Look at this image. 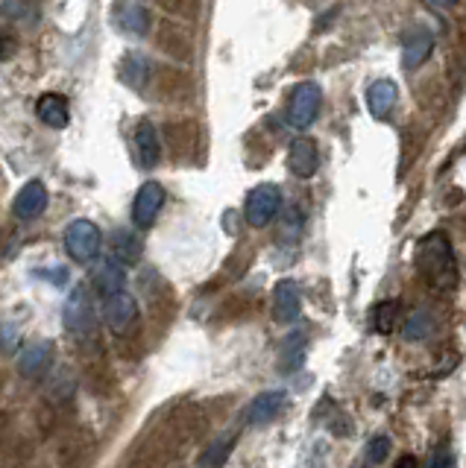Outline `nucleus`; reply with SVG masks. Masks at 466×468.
<instances>
[{"label":"nucleus","instance_id":"f257e3e1","mask_svg":"<svg viewBox=\"0 0 466 468\" xmlns=\"http://www.w3.org/2000/svg\"><path fill=\"white\" fill-rule=\"evenodd\" d=\"M417 270L426 284L437 293H449L458 284V261L446 234L431 231L417 243Z\"/></svg>","mask_w":466,"mask_h":468},{"label":"nucleus","instance_id":"f03ea898","mask_svg":"<svg viewBox=\"0 0 466 468\" xmlns=\"http://www.w3.org/2000/svg\"><path fill=\"white\" fill-rule=\"evenodd\" d=\"M282 211V188L273 182H264L258 188L250 190L247 202H243V217L252 229H264L270 226L276 214Z\"/></svg>","mask_w":466,"mask_h":468},{"label":"nucleus","instance_id":"7ed1b4c3","mask_svg":"<svg viewBox=\"0 0 466 468\" xmlns=\"http://www.w3.org/2000/svg\"><path fill=\"white\" fill-rule=\"evenodd\" d=\"M65 249L71 261L91 263L100 255V229L91 220H73L65 229Z\"/></svg>","mask_w":466,"mask_h":468},{"label":"nucleus","instance_id":"20e7f679","mask_svg":"<svg viewBox=\"0 0 466 468\" xmlns=\"http://www.w3.org/2000/svg\"><path fill=\"white\" fill-rule=\"evenodd\" d=\"M320 103H323V91L317 82H300L291 94L288 103V123L293 130H309L320 114Z\"/></svg>","mask_w":466,"mask_h":468},{"label":"nucleus","instance_id":"39448f33","mask_svg":"<svg viewBox=\"0 0 466 468\" xmlns=\"http://www.w3.org/2000/svg\"><path fill=\"white\" fill-rule=\"evenodd\" d=\"M103 319L112 328V334H132L139 325V302L130 293H114L103 302Z\"/></svg>","mask_w":466,"mask_h":468},{"label":"nucleus","instance_id":"423d86ee","mask_svg":"<svg viewBox=\"0 0 466 468\" xmlns=\"http://www.w3.org/2000/svg\"><path fill=\"white\" fill-rule=\"evenodd\" d=\"M162 205H165V188L158 182H144L132 202V222L139 229H150Z\"/></svg>","mask_w":466,"mask_h":468},{"label":"nucleus","instance_id":"0eeeda50","mask_svg":"<svg viewBox=\"0 0 466 468\" xmlns=\"http://www.w3.org/2000/svg\"><path fill=\"white\" fill-rule=\"evenodd\" d=\"M302 313V296H300V287L291 279H282L276 287H273V319L282 325H291L296 322Z\"/></svg>","mask_w":466,"mask_h":468},{"label":"nucleus","instance_id":"6e6552de","mask_svg":"<svg viewBox=\"0 0 466 468\" xmlns=\"http://www.w3.org/2000/svg\"><path fill=\"white\" fill-rule=\"evenodd\" d=\"M288 167L296 179H311L320 167V150L314 138H296L288 146Z\"/></svg>","mask_w":466,"mask_h":468},{"label":"nucleus","instance_id":"1a4fd4ad","mask_svg":"<svg viewBox=\"0 0 466 468\" xmlns=\"http://www.w3.org/2000/svg\"><path fill=\"white\" fill-rule=\"evenodd\" d=\"M65 325H68V331L77 334V337L91 334V328H94V311H91L89 293L82 290V287H77V290L68 296V302H65Z\"/></svg>","mask_w":466,"mask_h":468},{"label":"nucleus","instance_id":"9d476101","mask_svg":"<svg viewBox=\"0 0 466 468\" xmlns=\"http://www.w3.org/2000/svg\"><path fill=\"white\" fill-rule=\"evenodd\" d=\"M45 208H47V188H45V182H38V179H33V182H27L24 188H21L15 202H13L15 217L24 220V222L38 220L41 214H45Z\"/></svg>","mask_w":466,"mask_h":468},{"label":"nucleus","instance_id":"9b49d317","mask_svg":"<svg viewBox=\"0 0 466 468\" xmlns=\"http://www.w3.org/2000/svg\"><path fill=\"white\" fill-rule=\"evenodd\" d=\"M431 53H434V36L426 27H414L405 36V41H402V65H405V71H414L426 65Z\"/></svg>","mask_w":466,"mask_h":468},{"label":"nucleus","instance_id":"f8f14e48","mask_svg":"<svg viewBox=\"0 0 466 468\" xmlns=\"http://www.w3.org/2000/svg\"><path fill=\"white\" fill-rule=\"evenodd\" d=\"M112 15H114L118 29L126 36L141 38V36H147V29H150V9H147L144 4H114Z\"/></svg>","mask_w":466,"mask_h":468},{"label":"nucleus","instance_id":"ddd939ff","mask_svg":"<svg viewBox=\"0 0 466 468\" xmlns=\"http://www.w3.org/2000/svg\"><path fill=\"white\" fill-rule=\"evenodd\" d=\"M284 404H288V396H284L282 389H270V392H261V396H256L250 401L247 413H243V419H247V424H267L279 416V413L284 410Z\"/></svg>","mask_w":466,"mask_h":468},{"label":"nucleus","instance_id":"4468645a","mask_svg":"<svg viewBox=\"0 0 466 468\" xmlns=\"http://www.w3.org/2000/svg\"><path fill=\"white\" fill-rule=\"evenodd\" d=\"M396 100H399V88L394 79H376L367 88V109L376 121H387L390 112L396 109Z\"/></svg>","mask_w":466,"mask_h":468},{"label":"nucleus","instance_id":"2eb2a0df","mask_svg":"<svg viewBox=\"0 0 466 468\" xmlns=\"http://www.w3.org/2000/svg\"><path fill=\"white\" fill-rule=\"evenodd\" d=\"M50 360H53V343H47V339H38V343L27 346L24 351H21L18 372L24 378H38L41 372H47Z\"/></svg>","mask_w":466,"mask_h":468},{"label":"nucleus","instance_id":"dca6fc26","mask_svg":"<svg viewBox=\"0 0 466 468\" xmlns=\"http://www.w3.org/2000/svg\"><path fill=\"white\" fill-rule=\"evenodd\" d=\"M36 114H38L41 123L50 126V130H65L68 121H71L68 100L62 97V94H45V97H38Z\"/></svg>","mask_w":466,"mask_h":468},{"label":"nucleus","instance_id":"f3484780","mask_svg":"<svg viewBox=\"0 0 466 468\" xmlns=\"http://www.w3.org/2000/svg\"><path fill=\"white\" fill-rule=\"evenodd\" d=\"M135 150H139L141 167H156L158 164V158H162V141H158L156 123H150V121L139 123V130H135Z\"/></svg>","mask_w":466,"mask_h":468},{"label":"nucleus","instance_id":"a211bd4d","mask_svg":"<svg viewBox=\"0 0 466 468\" xmlns=\"http://www.w3.org/2000/svg\"><path fill=\"white\" fill-rule=\"evenodd\" d=\"M112 255L121 267H132L141 261V238L130 229H118L112 234Z\"/></svg>","mask_w":466,"mask_h":468},{"label":"nucleus","instance_id":"6ab92c4d","mask_svg":"<svg viewBox=\"0 0 466 468\" xmlns=\"http://www.w3.org/2000/svg\"><path fill=\"white\" fill-rule=\"evenodd\" d=\"M94 290L106 299L114 293H123V267L114 258L100 261V267L94 270Z\"/></svg>","mask_w":466,"mask_h":468},{"label":"nucleus","instance_id":"aec40b11","mask_svg":"<svg viewBox=\"0 0 466 468\" xmlns=\"http://www.w3.org/2000/svg\"><path fill=\"white\" fill-rule=\"evenodd\" d=\"M402 334H405V339H411V343H422V339H428L434 334L431 311H414V313H411L405 328H402Z\"/></svg>","mask_w":466,"mask_h":468},{"label":"nucleus","instance_id":"412c9836","mask_svg":"<svg viewBox=\"0 0 466 468\" xmlns=\"http://www.w3.org/2000/svg\"><path fill=\"white\" fill-rule=\"evenodd\" d=\"M232 448H235V436H220V439H215L203 451V456H199V465H203V468H220V465H226Z\"/></svg>","mask_w":466,"mask_h":468},{"label":"nucleus","instance_id":"4be33fe9","mask_svg":"<svg viewBox=\"0 0 466 468\" xmlns=\"http://www.w3.org/2000/svg\"><path fill=\"white\" fill-rule=\"evenodd\" d=\"M396 319H399V302L396 299H387V302H378L373 307V325L378 334H390L396 328Z\"/></svg>","mask_w":466,"mask_h":468},{"label":"nucleus","instance_id":"5701e85b","mask_svg":"<svg viewBox=\"0 0 466 468\" xmlns=\"http://www.w3.org/2000/svg\"><path fill=\"white\" fill-rule=\"evenodd\" d=\"M302 357H305V337H288L284 339V351H282V369H296L302 364Z\"/></svg>","mask_w":466,"mask_h":468},{"label":"nucleus","instance_id":"b1692460","mask_svg":"<svg viewBox=\"0 0 466 468\" xmlns=\"http://www.w3.org/2000/svg\"><path fill=\"white\" fill-rule=\"evenodd\" d=\"M387 454H390V436L378 433L367 442V463L369 465H381L387 460Z\"/></svg>","mask_w":466,"mask_h":468},{"label":"nucleus","instance_id":"393cba45","mask_svg":"<svg viewBox=\"0 0 466 468\" xmlns=\"http://www.w3.org/2000/svg\"><path fill=\"white\" fill-rule=\"evenodd\" d=\"M0 346H4V351H15L18 348V328L15 325L0 328Z\"/></svg>","mask_w":466,"mask_h":468},{"label":"nucleus","instance_id":"a878e982","mask_svg":"<svg viewBox=\"0 0 466 468\" xmlns=\"http://www.w3.org/2000/svg\"><path fill=\"white\" fill-rule=\"evenodd\" d=\"M431 468H454V456L449 451H437L431 456Z\"/></svg>","mask_w":466,"mask_h":468},{"label":"nucleus","instance_id":"bb28decb","mask_svg":"<svg viewBox=\"0 0 466 468\" xmlns=\"http://www.w3.org/2000/svg\"><path fill=\"white\" fill-rule=\"evenodd\" d=\"M394 468H419V463H417V456L405 454V456H399V460H396V465H394Z\"/></svg>","mask_w":466,"mask_h":468},{"label":"nucleus","instance_id":"cd10ccee","mask_svg":"<svg viewBox=\"0 0 466 468\" xmlns=\"http://www.w3.org/2000/svg\"><path fill=\"white\" fill-rule=\"evenodd\" d=\"M9 56V41L0 36V59H6Z\"/></svg>","mask_w":466,"mask_h":468}]
</instances>
